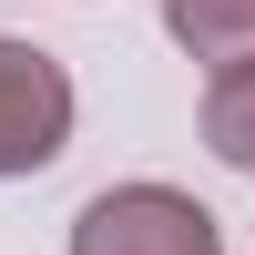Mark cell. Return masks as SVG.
I'll return each instance as SVG.
<instances>
[{
    "label": "cell",
    "mask_w": 255,
    "mask_h": 255,
    "mask_svg": "<svg viewBox=\"0 0 255 255\" xmlns=\"http://www.w3.org/2000/svg\"><path fill=\"white\" fill-rule=\"evenodd\" d=\"M163 31L194 61H255V0H163Z\"/></svg>",
    "instance_id": "obj_3"
},
{
    "label": "cell",
    "mask_w": 255,
    "mask_h": 255,
    "mask_svg": "<svg viewBox=\"0 0 255 255\" xmlns=\"http://www.w3.org/2000/svg\"><path fill=\"white\" fill-rule=\"evenodd\" d=\"M204 143H215L235 174H255V61H225L204 82Z\"/></svg>",
    "instance_id": "obj_4"
},
{
    "label": "cell",
    "mask_w": 255,
    "mask_h": 255,
    "mask_svg": "<svg viewBox=\"0 0 255 255\" xmlns=\"http://www.w3.org/2000/svg\"><path fill=\"white\" fill-rule=\"evenodd\" d=\"M72 255H225V225L174 184H113L72 215Z\"/></svg>",
    "instance_id": "obj_1"
},
{
    "label": "cell",
    "mask_w": 255,
    "mask_h": 255,
    "mask_svg": "<svg viewBox=\"0 0 255 255\" xmlns=\"http://www.w3.org/2000/svg\"><path fill=\"white\" fill-rule=\"evenodd\" d=\"M72 143V72L41 41H0V184L41 174Z\"/></svg>",
    "instance_id": "obj_2"
}]
</instances>
